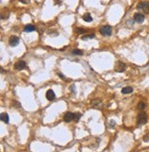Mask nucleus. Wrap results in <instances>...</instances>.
<instances>
[{
    "mask_svg": "<svg viewBox=\"0 0 149 152\" xmlns=\"http://www.w3.org/2000/svg\"><path fill=\"white\" fill-rule=\"evenodd\" d=\"M99 32L103 36H110L111 33H112V29H111V27L110 25H104V26L100 27Z\"/></svg>",
    "mask_w": 149,
    "mask_h": 152,
    "instance_id": "1",
    "label": "nucleus"
},
{
    "mask_svg": "<svg viewBox=\"0 0 149 152\" xmlns=\"http://www.w3.org/2000/svg\"><path fill=\"white\" fill-rule=\"evenodd\" d=\"M147 115L144 112H140L137 116V125H143V124H145L146 122H147Z\"/></svg>",
    "mask_w": 149,
    "mask_h": 152,
    "instance_id": "2",
    "label": "nucleus"
},
{
    "mask_svg": "<svg viewBox=\"0 0 149 152\" xmlns=\"http://www.w3.org/2000/svg\"><path fill=\"white\" fill-rule=\"evenodd\" d=\"M126 69V65L121 62V61H117L115 63V66H114V70L116 72H119V73H121V72H124Z\"/></svg>",
    "mask_w": 149,
    "mask_h": 152,
    "instance_id": "3",
    "label": "nucleus"
},
{
    "mask_svg": "<svg viewBox=\"0 0 149 152\" xmlns=\"http://www.w3.org/2000/svg\"><path fill=\"white\" fill-rule=\"evenodd\" d=\"M137 9L144 13H149V2H140L137 5Z\"/></svg>",
    "mask_w": 149,
    "mask_h": 152,
    "instance_id": "4",
    "label": "nucleus"
},
{
    "mask_svg": "<svg viewBox=\"0 0 149 152\" xmlns=\"http://www.w3.org/2000/svg\"><path fill=\"white\" fill-rule=\"evenodd\" d=\"M133 20H134L135 22L139 23V24H141V23H143V21H144V20H145V18H144V15L142 14V13H135L134 16H133Z\"/></svg>",
    "mask_w": 149,
    "mask_h": 152,
    "instance_id": "5",
    "label": "nucleus"
},
{
    "mask_svg": "<svg viewBox=\"0 0 149 152\" xmlns=\"http://www.w3.org/2000/svg\"><path fill=\"white\" fill-rule=\"evenodd\" d=\"M26 62L23 60H20L18 61V62H16L14 65V68L15 70H22V69H24L26 67Z\"/></svg>",
    "mask_w": 149,
    "mask_h": 152,
    "instance_id": "6",
    "label": "nucleus"
},
{
    "mask_svg": "<svg viewBox=\"0 0 149 152\" xmlns=\"http://www.w3.org/2000/svg\"><path fill=\"white\" fill-rule=\"evenodd\" d=\"M20 38L17 37V36H11V37L9 38V45L12 46V47H14V46H17L19 43H20Z\"/></svg>",
    "mask_w": 149,
    "mask_h": 152,
    "instance_id": "7",
    "label": "nucleus"
},
{
    "mask_svg": "<svg viewBox=\"0 0 149 152\" xmlns=\"http://www.w3.org/2000/svg\"><path fill=\"white\" fill-rule=\"evenodd\" d=\"M74 118H75V113H73V112H67L64 115V121L65 123H70L71 121L74 120Z\"/></svg>",
    "mask_w": 149,
    "mask_h": 152,
    "instance_id": "8",
    "label": "nucleus"
},
{
    "mask_svg": "<svg viewBox=\"0 0 149 152\" xmlns=\"http://www.w3.org/2000/svg\"><path fill=\"white\" fill-rule=\"evenodd\" d=\"M46 98L50 101H53L55 99V93L54 92L53 89H48L47 92H46Z\"/></svg>",
    "mask_w": 149,
    "mask_h": 152,
    "instance_id": "9",
    "label": "nucleus"
},
{
    "mask_svg": "<svg viewBox=\"0 0 149 152\" xmlns=\"http://www.w3.org/2000/svg\"><path fill=\"white\" fill-rule=\"evenodd\" d=\"M35 27L32 25V24H27V25H25L24 26V29H23V31L25 32H33V31H35Z\"/></svg>",
    "mask_w": 149,
    "mask_h": 152,
    "instance_id": "10",
    "label": "nucleus"
},
{
    "mask_svg": "<svg viewBox=\"0 0 149 152\" xmlns=\"http://www.w3.org/2000/svg\"><path fill=\"white\" fill-rule=\"evenodd\" d=\"M0 119H1V121L5 123H9V115H8V113H6V112H2V113H1V115H0Z\"/></svg>",
    "mask_w": 149,
    "mask_h": 152,
    "instance_id": "11",
    "label": "nucleus"
},
{
    "mask_svg": "<svg viewBox=\"0 0 149 152\" xmlns=\"http://www.w3.org/2000/svg\"><path fill=\"white\" fill-rule=\"evenodd\" d=\"M133 91V89L132 87H124L123 89H121V93L122 94H130Z\"/></svg>",
    "mask_w": 149,
    "mask_h": 152,
    "instance_id": "12",
    "label": "nucleus"
},
{
    "mask_svg": "<svg viewBox=\"0 0 149 152\" xmlns=\"http://www.w3.org/2000/svg\"><path fill=\"white\" fill-rule=\"evenodd\" d=\"M9 15H10V12L9 10H2L1 12V20H8L9 17Z\"/></svg>",
    "mask_w": 149,
    "mask_h": 152,
    "instance_id": "13",
    "label": "nucleus"
},
{
    "mask_svg": "<svg viewBox=\"0 0 149 152\" xmlns=\"http://www.w3.org/2000/svg\"><path fill=\"white\" fill-rule=\"evenodd\" d=\"M82 19L86 21V22H91L92 21V17H91V15L89 14V13H86V14L83 15V17H82Z\"/></svg>",
    "mask_w": 149,
    "mask_h": 152,
    "instance_id": "14",
    "label": "nucleus"
},
{
    "mask_svg": "<svg viewBox=\"0 0 149 152\" xmlns=\"http://www.w3.org/2000/svg\"><path fill=\"white\" fill-rule=\"evenodd\" d=\"M95 33H90L89 35H84V36H82V40H87V39H92V38H95Z\"/></svg>",
    "mask_w": 149,
    "mask_h": 152,
    "instance_id": "15",
    "label": "nucleus"
},
{
    "mask_svg": "<svg viewBox=\"0 0 149 152\" xmlns=\"http://www.w3.org/2000/svg\"><path fill=\"white\" fill-rule=\"evenodd\" d=\"M72 54L76 55H83V51L79 50V49H74L73 51H72Z\"/></svg>",
    "mask_w": 149,
    "mask_h": 152,
    "instance_id": "16",
    "label": "nucleus"
},
{
    "mask_svg": "<svg viewBox=\"0 0 149 152\" xmlns=\"http://www.w3.org/2000/svg\"><path fill=\"white\" fill-rule=\"evenodd\" d=\"M75 32L78 33V34H83V33L86 32V30L82 29V28H76V29H75Z\"/></svg>",
    "mask_w": 149,
    "mask_h": 152,
    "instance_id": "17",
    "label": "nucleus"
},
{
    "mask_svg": "<svg viewBox=\"0 0 149 152\" xmlns=\"http://www.w3.org/2000/svg\"><path fill=\"white\" fill-rule=\"evenodd\" d=\"M81 116H82V114L80 113V112H76V113H75V118H74V121H75V122H78L79 119L81 118Z\"/></svg>",
    "mask_w": 149,
    "mask_h": 152,
    "instance_id": "18",
    "label": "nucleus"
},
{
    "mask_svg": "<svg viewBox=\"0 0 149 152\" xmlns=\"http://www.w3.org/2000/svg\"><path fill=\"white\" fill-rule=\"evenodd\" d=\"M144 108H145V103H144V102H139V104H138V109L143 111Z\"/></svg>",
    "mask_w": 149,
    "mask_h": 152,
    "instance_id": "19",
    "label": "nucleus"
},
{
    "mask_svg": "<svg viewBox=\"0 0 149 152\" xmlns=\"http://www.w3.org/2000/svg\"><path fill=\"white\" fill-rule=\"evenodd\" d=\"M143 141H144V142H149V133L146 134V135L143 136Z\"/></svg>",
    "mask_w": 149,
    "mask_h": 152,
    "instance_id": "20",
    "label": "nucleus"
},
{
    "mask_svg": "<svg viewBox=\"0 0 149 152\" xmlns=\"http://www.w3.org/2000/svg\"><path fill=\"white\" fill-rule=\"evenodd\" d=\"M98 103H100V100H94L92 101V105H94V106H96V105Z\"/></svg>",
    "mask_w": 149,
    "mask_h": 152,
    "instance_id": "21",
    "label": "nucleus"
},
{
    "mask_svg": "<svg viewBox=\"0 0 149 152\" xmlns=\"http://www.w3.org/2000/svg\"><path fill=\"white\" fill-rule=\"evenodd\" d=\"M20 2H21V3L23 4H29L30 2H31V0H19Z\"/></svg>",
    "mask_w": 149,
    "mask_h": 152,
    "instance_id": "22",
    "label": "nucleus"
},
{
    "mask_svg": "<svg viewBox=\"0 0 149 152\" xmlns=\"http://www.w3.org/2000/svg\"><path fill=\"white\" fill-rule=\"evenodd\" d=\"M110 127H114V126H115V122H114V121H110Z\"/></svg>",
    "mask_w": 149,
    "mask_h": 152,
    "instance_id": "23",
    "label": "nucleus"
},
{
    "mask_svg": "<svg viewBox=\"0 0 149 152\" xmlns=\"http://www.w3.org/2000/svg\"><path fill=\"white\" fill-rule=\"evenodd\" d=\"M54 4L55 5H60L61 4V0H54Z\"/></svg>",
    "mask_w": 149,
    "mask_h": 152,
    "instance_id": "24",
    "label": "nucleus"
},
{
    "mask_svg": "<svg viewBox=\"0 0 149 152\" xmlns=\"http://www.w3.org/2000/svg\"><path fill=\"white\" fill-rule=\"evenodd\" d=\"M58 75H59V77H60V78H62V79H65V76H64V75H62V74H61V73H59V74H58Z\"/></svg>",
    "mask_w": 149,
    "mask_h": 152,
    "instance_id": "25",
    "label": "nucleus"
}]
</instances>
